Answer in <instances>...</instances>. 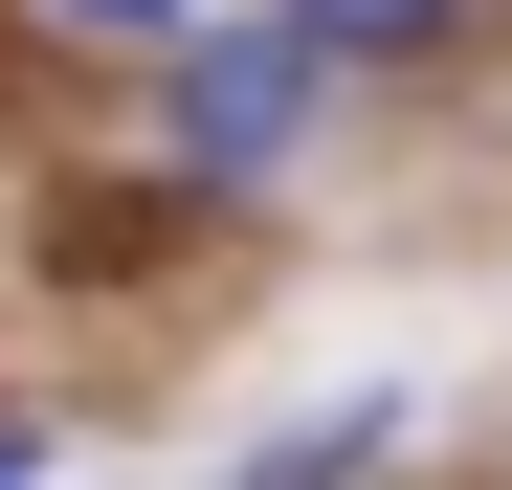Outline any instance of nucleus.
Returning <instances> with one entry per match:
<instances>
[{
	"label": "nucleus",
	"mask_w": 512,
	"mask_h": 490,
	"mask_svg": "<svg viewBox=\"0 0 512 490\" xmlns=\"http://www.w3.org/2000/svg\"><path fill=\"white\" fill-rule=\"evenodd\" d=\"M312 90L334 67L290 23H223V45H156V179H201V201H268L290 156H312Z\"/></svg>",
	"instance_id": "obj_1"
},
{
	"label": "nucleus",
	"mask_w": 512,
	"mask_h": 490,
	"mask_svg": "<svg viewBox=\"0 0 512 490\" xmlns=\"http://www.w3.org/2000/svg\"><path fill=\"white\" fill-rule=\"evenodd\" d=\"M268 23H290L312 67H423V45L468 23V0H268Z\"/></svg>",
	"instance_id": "obj_2"
},
{
	"label": "nucleus",
	"mask_w": 512,
	"mask_h": 490,
	"mask_svg": "<svg viewBox=\"0 0 512 490\" xmlns=\"http://www.w3.org/2000/svg\"><path fill=\"white\" fill-rule=\"evenodd\" d=\"M357 468H379V401H334V424H290V446L245 468V490H357Z\"/></svg>",
	"instance_id": "obj_3"
},
{
	"label": "nucleus",
	"mask_w": 512,
	"mask_h": 490,
	"mask_svg": "<svg viewBox=\"0 0 512 490\" xmlns=\"http://www.w3.org/2000/svg\"><path fill=\"white\" fill-rule=\"evenodd\" d=\"M45 23H90V45H179V0H45Z\"/></svg>",
	"instance_id": "obj_4"
},
{
	"label": "nucleus",
	"mask_w": 512,
	"mask_h": 490,
	"mask_svg": "<svg viewBox=\"0 0 512 490\" xmlns=\"http://www.w3.org/2000/svg\"><path fill=\"white\" fill-rule=\"evenodd\" d=\"M0 490H45V424H0Z\"/></svg>",
	"instance_id": "obj_5"
}]
</instances>
